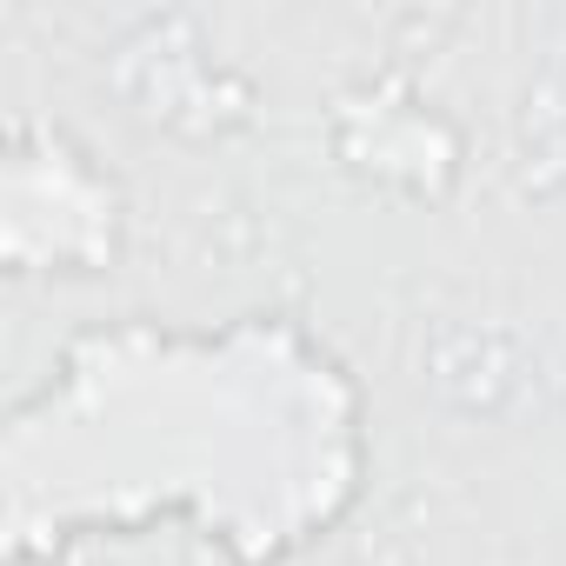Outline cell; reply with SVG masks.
<instances>
[{"mask_svg":"<svg viewBox=\"0 0 566 566\" xmlns=\"http://www.w3.org/2000/svg\"><path fill=\"white\" fill-rule=\"evenodd\" d=\"M367 420L360 374L294 314L87 327L0 420V553L54 566L180 526L227 566H294L360 506Z\"/></svg>","mask_w":566,"mask_h":566,"instance_id":"obj_1","label":"cell"},{"mask_svg":"<svg viewBox=\"0 0 566 566\" xmlns=\"http://www.w3.org/2000/svg\"><path fill=\"white\" fill-rule=\"evenodd\" d=\"M127 247L120 180L54 120H14L0 160V253L8 273H107Z\"/></svg>","mask_w":566,"mask_h":566,"instance_id":"obj_2","label":"cell"}]
</instances>
